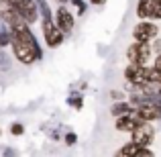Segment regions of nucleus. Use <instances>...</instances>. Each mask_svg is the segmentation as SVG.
I'll return each mask as SVG.
<instances>
[{
  "label": "nucleus",
  "instance_id": "obj_17",
  "mask_svg": "<svg viewBox=\"0 0 161 157\" xmlns=\"http://www.w3.org/2000/svg\"><path fill=\"white\" fill-rule=\"evenodd\" d=\"M151 155H153V151L149 149V145H141V147H139L137 157H151Z\"/></svg>",
  "mask_w": 161,
  "mask_h": 157
},
{
  "label": "nucleus",
  "instance_id": "obj_1",
  "mask_svg": "<svg viewBox=\"0 0 161 157\" xmlns=\"http://www.w3.org/2000/svg\"><path fill=\"white\" fill-rule=\"evenodd\" d=\"M10 47H12V53H14L16 61L19 63H25V65H33L35 61H39L37 57V51L31 43H27L25 39H20L14 31H12V41H10Z\"/></svg>",
  "mask_w": 161,
  "mask_h": 157
},
{
  "label": "nucleus",
  "instance_id": "obj_21",
  "mask_svg": "<svg viewBox=\"0 0 161 157\" xmlns=\"http://www.w3.org/2000/svg\"><path fill=\"white\" fill-rule=\"evenodd\" d=\"M14 153H16L14 149H4V155H14Z\"/></svg>",
  "mask_w": 161,
  "mask_h": 157
},
{
  "label": "nucleus",
  "instance_id": "obj_2",
  "mask_svg": "<svg viewBox=\"0 0 161 157\" xmlns=\"http://www.w3.org/2000/svg\"><path fill=\"white\" fill-rule=\"evenodd\" d=\"M41 31H43V37H45V43H47L49 49H55L63 43L65 39V33L59 29V25L55 23L53 19H43L41 20Z\"/></svg>",
  "mask_w": 161,
  "mask_h": 157
},
{
  "label": "nucleus",
  "instance_id": "obj_4",
  "mask_svg": "<svg viewBox=\"0 0 161 157\" xmlns=\"http://www.w3.org/2000/svg\"><path fill=\"white\" fill-rule=\"evenodd\" d=\"M159 31L161 29L155 23H151L149 19H141V23H137L133 29V39L135 41H153V39H157Z\"/></svg>",
  "mask_w": 161,
  "mask_h": 157
},
{
  "label": "nucleus",
  "instance_id": "obj_20",
  "mask_svg": "<svg viewBox=\"0 0 161 157\" xmlns=\"http://www.w3.org/2000/svg\"><path fill=\"white\" fill-rule=\"evenodd\" d=\"M90 4H94V6H102V4H106V0H90Z\"/></svg>",
  "mask_w": 161,
  "mask_h": 157
},
{
  "label": "nucleus",
  "instance_id": "obj_24",
  "mask_svg": "<svg viewBox=\"0 0 161 157\" xmlns=\"http://www.w3.org/2000/svg\"><path fill=\"white\" fill-rule=\"evenodd\" d=\"M0 47H2V43H0Z\"/></svg>",
  "mask_w": 161,
  "mask_h": 157
},
{
  "label": "nucleus",
  "instance_id": "obj_11",
  "mask_svg": "<svg viewBox=\"0 0 161 157\" xmlns=\"http://www.w3.org/2000/svg\"><path fill=\"white\" fill-rule=\"evenodd\" d=\"M139 147H141V145H137L135 141H130V143H126V145H122L120 149H118V155H120V157H137Z\"/></svg>",
  "mask_w": 161,
  "mask_h": 157
},
{
  "label": "nucleus",
  "instance_id": "obj_15",
  "mask_svg": "<svg viewBox=\"0 0 161 157\" xmlns=\"http://www.w3.org/2000/svg\"><path fill=\"white\" fill-rule=\"evenodd\" d=\"M69 2L74 4L75 8H78V14H80V16H84V14H86V10H88V4L84 2V0H69Z\"/></svg>",
  "mask_w": 161,
  "mask_h": 157
},
{
  "label": "nucleus",
  "instance_id": "obj_6",
  "mask_svg": "<svg viewBox=\"0 0 161 157\" xmlns=\"http://www.w3.org/2000/svg\"><path fill=\"white\" fill-rule=\"evenodd\" d=\"M139 19H161V0H139L137 4Z\"/></svg>",
  "mask_w": 161,
  "mask_h": 157
},
{
  "label": "nucleus",
  "instance_id": "obj_7",
  "mask_svg": "<svg viewBox=\"0 0 161 157\" xmlns=\"http://www.w3.org/2000/svg\"><path fill=\"white\" fill-rule=\"evenodd\" d=\"M55 23H57L59 29L67 35V33H71L74 27H75V16H74V12H71L69 8L61 4V6L57 8V12H55Z\"/></svg>",
  "mask_w": 161,
  "mask_h": 157
},
{
  "label": "nucleus",
  "instance_id": "obj_18",
  "mask_svg": "<svg viewBox=\"0 0 161 157\" xmlns=\"http://www.w3.org/2000/svg\"><path fill=\"white\" fill-rule=\"evenodd\" d=\"M110 98H112V100H125L126 96H125L122 90H110Z\"/></svg>",
  "mask_w": 161,
  "mask_h": 157
},
{
  "label": "nucleus",
  "instance_id": "obj_10",
  "mask_svg": "<svg viewBox=\"0 0 161 157\" xmlns=\"http://www.w3.org/2000/svg\"><path fill=\"white\" fill-rule=\"evenodd\" d=\"M135 110V106L129 102V100H114V104L110 106V114H112L114 118H118V116H125V114H129V112H133Z\"/></svg>",
  "mask_w": 161,
  "mask_h": 157
},
{
  "label": "nucleus",
  "instance_id": "obj_12",
  "mask_svg": "<svg viewBox=\"0 0 161 157\" xmlns=\"http://www.w3.org/2000/svg\"><path fill=\"white\" fill-rule=\"evenodd\" d=\"M67 104L74 106L75 110H82V108H84V96H82V94H78V92H74V94L67 98Z\"/></svg>",
  "mask_w": 161,
  "mask_h": 157
},
{
  "label": "nucleus",
  "instance_id": "obj_13",
  "mask_svg": "<svg viewBox=\"0 0 161 157\" xmlns=\"http://www.w3.org/2000/svg\"><path fill=\"white\" fill-rule=\"evenodd\" d=\"M37 4H39V10H41V19H53V12L51 8H49L47 0H35Z\"/></svg>",
  "mask_w": 161,
  "mask_h": 157
},
{
  "label": "nucleus",
  "instance_id": "obj_8",
  "mask_svg": "<svg viewBox=\"0 0 161 157\" xmlns=\"http://www.w3.org/2000/svg\"><path fill=\"white\" fill-rule=\"evenodd\" d=\"M16 8H19V12L29 20V23H37V20H39V16H41L39 4H37L35 0H23V2H20Z\"/></svg>",
  "mask_w": 161,
  "mask_h": 157
},
{
  "label": "nucleus",
  "instance_id": "obj_9",
  "mask_svg": "<svg viewBox=\"0 0 161 157\" xmlns=\"http://www.w3.org/2000/svg\"><path fill=\"white\" fill-rule=\"evenodd\" d=\"M143 118L137 114V110H133V112L125 114V116H118L116 118V129L122 131V133H133V129L141 122Z\"/></svg>",
  "mask_w": 161,
  "mask_h": 157
},
{
  "label": "nucleus",
  "instance_id": "obj_16",
  "mask_svg": "<svg viewBox=\"0 0 161 157\" xmlns=\"http://www.w3.org/2000/svg\"><path fill=\"white\" fill-rule=\"evenodd\" d=\"M63 141H65V145H67V147H74L75 143H78V135H75V133H65Z\"/></svg>",
  "mask_w": 161,
  "mask_h": 157
},
{
  "label": "nucleus",
  "instance_id": "obj_23",
  "mask_svg": "<svg viewBox=\"0 0 161 157\" xmlns=\"http://www.w3.org/2000/svg\"><path fill=\"white\" fill-rule=\"evenodd\" d=\"M0 135H2V129H0Z\"/></svg>",
  "mask_w": 161,
  "mask_h": 157
},
{
  "label": "nucleus",
  "instance_id": "obj_14",
  "mask_svg": "<svg viewBox=\"0 0 161 157\" xmlns=\"http://www.w3.org/2000/svg\"><path fill=\"white\" fill-rule=\"evenodd\" d=\"M10 135H12V137H20V135H25V125H23V122H12V125H10Z\"/></svg>",
  "mask_w": 161,
  "mask_h": 157
},
{
  "label": "nucleus",
  "instance_id": "obj_22",
  "mask_svg": "<svg viewBox=\"0 0 161 157\" xmlns=\"http://www.w3.org/2000/svg\"><path fill=\"white\" fill-rule=\"evenodd\" d=\"M57 2H61V4H63V2H67V0H57Z\"/></svg>",
  "mask_w": 161,
  "mask_h": 157
},
{
  "label": "nucleus",
  "instance_id": "obj_3",
  "mask_svg": "<svg viewBox=\"0 0 161 157\" xmlns=\"http://www.w3.org/2000/svg\"><path fill=\"white\" fill-rule=\"evenodd\" d=\"M151 55H153L151 41H135V43L126 49V57H129V61L141 63V65H149Z\"/></svg>",
  "mask_w": 161,
  "mask_h": 157
},
{
  "label": "nucleus",
  "instance_id": "obj_19",
  "mask_svg": "<svg viewBox=\"0 0 161 157\" xmlns=\"http://www.w3.org/2000/svg\"><path fill=\"white\" fill-rule=\"evenodd\" d=\"M153 65H155V67H159V70H161V51H159V55H157V57H155Z\"/></svg>",
  "mask_w": 161,
  "mask_h": 157
},
{
  "label": "nucleus",
  "instance_id": "obj_5",
  "mask_svg": "<svg viewBox=\"0 0 161 157\" xmlns=\"http://www.w3.org/2000/svg\"><path fill=\"white\" fill-rule=\"evenodd\" d=\"M155 139V129L149 121H141L130 133V141H135L137 145H151Z\"/></svg>",
  "mask_w": 161,
  "mask_h": 157
}]
</instances>
